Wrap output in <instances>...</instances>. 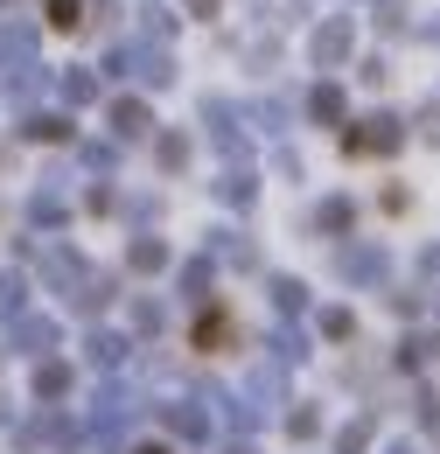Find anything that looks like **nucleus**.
I'll return each instance as SVG.
<instances>
[{"mask_svg":"<svg viewBox=\"0 0 440 454\" xmlns=\"http://www.w3.org/2000/svg\"><path fill=\"white\" fill-rule=\"evenodd\" d=\"M335 273L350 286H378L385 280V252H378V245H342V252H335Z\"/></svg>","mask_w":440,"mask_h":454,"instance_id":"1","label":"nucleus"},{"mask_svg":"<svg viewBox=\"0 0 440 454\" xmlns=\"http://www.w3.org/2000/svg\"><path fill=\"white\" fill-rule=\"evenodd\" d=\"M398 140H405V126H398V119H385V113L364 119L357 133H342V147H350V154H391Z\"/></svg>","mask_w":440,"mask_h":454,"instance_id":"2","label":"nucleus"},{"mask_svg":"<svg viewBox=\"0 0 440 454\" xmlns=\"http://www.w3.org/2000/svg\"><path fill=\"white\" fill-rule=\"evenodd\" d=\"M7 336H14V349H21V356H50L63 329H56L50 315H14V322H7Z\"/></svg>","mask_w":440,"mask_h":454,"instance_id":"3","label":"nucleus"},{"mask_svg":"<svg viewBox=\"0 0 440 454\" xmlns=\"http://www.w3.org/2000/svg\"><path fill=\"white\" fill-rule=\"evenodd\" d=\"M161 419H168V434H175V441H203V434H210V412H203V405H189V398L161 405Z\"/></svg>","mask_w":440,"mask_h":454,"instance_id":"4","label":"nucleus"},{"mask_svg":"<svg viewBox=\"0 0 440 454\" xmlns=\"http://www.w3.org/2000/svg\"><path fill=\"white\" fill-rule=\"evenodd\" d=\"M126 349H133L126 336H112V329H91V342H84V364H91V371H119V364H126Z\"/></svg>","mask_w":440,"mask_h":454,"instance_id":"5","label":"nucleus"},{"mask_svg":"<svg viewBox=\"0 0 440 454\" xmlns=\"http://www.w3.org/2000/svg\"><path fill=\"white\" fill-rule=\"evenodd\" d=\"M342 57H350V21H329L315 35V63H342Z\"/></svg>","mask_w":440,"mask_h":454,"instance_id":"6","label":"nucleus"},{"mask_svg":"<svg viewBox=\"0 0 440 454\" xmlns=\"http://www.w3.org/2000/svg\"><path fill=\"white\" fill-rule=\"evenodd\" d=\"M126 266H133V273H161V266H168V245H161V238H133Z\"/></svg>","mask_w":440,"mask_h":454,"instance_id":"7","label":"nucleus"},{"mask_svg":"<svg viewBox=\"0 0 440 454\" xmlns=\"http://www.w3.org/2000/svg\"><path fill=\"white\" fill-rule=\"evenodd\" d=\"M14 315H28V280L21 273H0V322H14Z\"/></svg>","mask_w":440,"mask_h":454,"instance_id":"8","label":"nucleus"},{"mask_svg":"<svg viewBox=\"0 0 440 454\" xmlns=\"http://www.w3.org/2000/svg\"><path fill=\"white\" fill-rule=\"evenodd\" d=\"M112 133H119V140L147 133V106H140V98H119V106H112Z\"/></svg>","mask_w":440,"mask_h":454,"instance_id":"9","label":"nucleus"},{"mask_svg":"<svg viewBox=\"0 0 440 454\" xmlns=\"http://www.w3.org/2000/svg\"><path fill=\"white\" fill-rule=\"evenodd\" d=\"M70 392V364H35V398H63Z\"/></svg>","mask_w":440,"mask_h":454,"instance_id":"10","label":"nucleus"},{"mask_svg":"<svg viewBox=\"0 0 440 454\" xmlns=\"http://www.w3.org/2000/svg\"><path fill=\"white\" fill-rule=\"evenodd\" d=\"M63 98H70V106H91V98H98V77H91V70H63Z\"/></svg>","mask_w":440,"mask_h":454,"instance_id":"11","label":"nucleus"},{"mask_svg":"<svg viewBox=\"0 0 440 454\" xmlns=\"http://www.w3.org/2000/svg\"><path fill=\"white\" fill-rule=\"evenodd\" d=\"M371 448V419H350V427H335V454H364Z\"/></svg>","mask_w":440,"mask_h":454,"instance_id":"12","label":"nucleus"},{"mask_svg":"<svg viewBox=\"0 0 440 454\" xmlns=\"http://www.w3.org/2000/svg\"><path fill=\"white\" fill-rule=\"evenodd\" d=\"M28 140H70V119H56V113H35L28 126H21Z\"/></svg>","mask_w":440,"mask_h":454,"instance_id":"13","label":"nucleus"},{"mask_svg":"<svg viewBox=\"0 0 440 454\" xmlns=\"http://www.w3.org/2000/svg\"><path fill=\"white\" fill-rule=\"evenodd\" d=\"M273 308L279 315H301V308H308V286L301 280H273Z\"/></svg>","mask_w":440,"mask_h":454,"instance_id":"14","label":"nucleus"},{"mask_svg":"<svg viewBox=\"0 0 440 454\" xmlns=\"http://www.w3.org/2000/svg\"><path fill=\"white\" fill-rule=\"evenodd\" d=\"M287 434H294V441H315V434H322V412H315V405H294V412H287Z\"/></svg>","mask_w":440,"mask_h":454,"instance_id":"15","label":"nucleus"},{"mask_svg":"<svg viewBox=\"0 0 440 454\" xmlns=\"http://www.w3.org/2000/svg\"><path fill=\"white\" fill-rule=\"evenodd\" d=\"M273 356H279V364H301V356H308V336H301V329H279V336H273Z\"/></svg>","mask_w":440,"mask_h":454,"instance_id":"16","label":"nucleus"},{"mask_svg":"<svg viewBox=\"0 0 440 454\" xmlns=\"http://www.w3.org/2000/svg\"><path fill=\"white\" fill-rule=\"evenodd\" d=\"M322 336H329V342L357 336V315H350V308H329V315H322Z\"/></svg>","mask_w":440,"mask_h":454,"instance_id":"17","label":"nucleus"},{"mask_svg":"<svg viewBox=\"0 0 440 454\" xmlns=\"http://www.w3.org/2000/svg\"><path fill=\"white\" fill-rule=\"evenodd\" d=\"M161 322H168V315H161V301H133V329H140V336H154Z\"/></svg>","mask_w":440,"mask_h":454,"instance_id":"18","label":"nucleus"},{"mask_svg":"<svg viewBox=\"0 0 440 454\" xmlns=\"http://www.w3.org/2000/svg\"><path fill=\"white\" fill-rule=\"evenodd\" d=\"M217 196H224V203H238V210H245V203H252V175H224V182H217Z\"/></svg>","mask_w":440,"mask_h":454,"instance_id":"19","label":"nucleus"},{"mask_svg":"<svg viewBox=\"0 0 440 454\" xmlns=\"http://www.w3.org/2000/svg\"><path fill=\"white\" fill-rule=\"evenodd\" d=\"M28 217H35V224H63V196H50V189H43V196L28 203Z\"/></svg>","mask_w":440,"mask_h":454,"instance_id":"20","label":"nucleus"},{"mask_svg":"<svg viewBox=\"0 0 440 454\" xmlns=\"http://www.w3.org/2000/svg\"><path fill=\"white\" fill-rule=\"evenodd\" d=\"M182 286H189V301H203V286H210V259H189V266H182Z\"/></svg>","mask_w":440,"mask_h":454,"instance_id":"21","label":"nucleus"},{"mask_svg":"<svg viewBox=\"0 0 440 454\" xmlns=\"http://www.w3.org/2000/svg\"><path fill=\"white\" fill-rule=\"evenodd\" d=\"M315 119H342V91H335V84L315 91Z\"/></svg>","mask_w":440,"mask_h":454,"instance_id":"22","label":"nucleus"},{"mask_svg":"<svg viewBox=\"0 0 440 454\" xmlns=\"http://www.w3.org/2000/svg\"><path fill=\"white\" fill-rule=\"evenodd\" d=\"M224 336H231V329H224V315H203V322H196V342H203V349L224 342Z\"/></svg>","mask_w":440,"mask_h":454,"instance_id":"23","label":"nucleus"},{"mask_svg":"<svg viewBox=\"0 0 440 454\" xmlns=\"http://www.w3.org/2000/svg\"><path fill=\"white\" fill-rule=\"evenodd\" d=\"M350 224V203H342V196H335V203H322V231H342Z\"/></svg>","mask_w":440,"mask_h":454,"instance_id":"24","label":"nucleus"},{"mask_svg":"<svg viewBox=\"0 0 440 454\" xmlns=\"http://www.w3.org/2000/svg\"><path fill=\"white\" fill-rule=\"evenodd\" d=\"M50 21L56 28H77V0H50Z\"/></svg>","mask_w":440,"mask_h":454,"instance_id":"25","label":"nucleus"},{"mask_svg":"<svg viewBox=\"0 0 440 454\" xmlns=\"http://www.w3.org/2000/svg\"><path fill=\"white\" fill-rule=\"evenodd\" d=\"M189 7H196V14H217V0H189Z\"/></svg>","mask_w":440,"mask_h":454,"instance_id":"26","label":"nucleus"},{"mask_svg":"<svg viewBox=\"0 0 440 454\" xmlns=\"http://www.w3.org/2000/svg\"><path fill=\"white\" fill-rule=\"evenodd\" d=\"M231 454H259V448H252V441H238V448H231Z\"/></svg>","mask_w":440,"mask_h":454,"instance_id":"27","label":"nucleus"},{"mask_svg":"<svg viewBox=\"0 0 440 454\" xmlns=\"http://www.w3.org/2000/svg\"><path fill=\"white\" fill-rule=\"evenodd\" d=\"M385 454H412V448H405V441H398V448H385Z\"/></svg>","mask_w":440,"mask_h":454,"instance_id":"28","label":"nucleus"},{"mask_svg":"<svg viewBox=\"0 0 440 454\" xmlns=\"http://www.w3.org/2000/svg\"><path fill=\"white\" fill-rule=\"evenodd\" d=\"M133 454H168V448H133Z\"/></svg>","mask_w":440,"mask_h":454,"instance_id":"29","label":"nucleus"}]
</instances>
